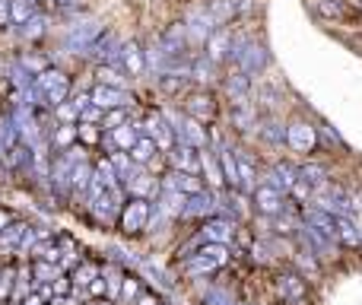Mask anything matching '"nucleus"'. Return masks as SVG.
Wrapping results in <instances>:
<instances>
[{
    "label": "nucleus",
    "instance_id": "obj_1",
    "mask_svg": "<svg viewBox=\"0 0 362 305\" xmlns=\"http://www.w3.org/2000/svg\"><path fill=\"white\" fill-rule=\"evenodd\" d=\"M312 280L299 274L293 264H280L274 267V293L280 305H315L312 302Z\"/></svg>",
    "mask_w": 362,
    "mask_h": 305
},
{
    "label": "nucleus",
    "instance_id": "obj_2",
    "mask_svg": "<svg viewBox=\"0 0 362 305\" xmlns=\"http://www.w3.org/2000/svg\"><path fill=\"white\" fill-rule=\"evenodd\" d=\"M150 213H153V200L146 197H127L121 207L118 217V232L134 242V238H146L150 236Z\"/></svg>",
    "mask_w": 362,
    "mask_h": 305
},
{
    "label": "nucleus",
    "instance_id": "obj_3",
    "mask_svg": "<svg viewBox=\"0 0 362 305\" xmlns=\"http://www.w3.org/2000/svg\"><path fill=\"white\" fill-rule=\"evenodd\" d=\"M35 89L45 96L48 108H54V105H61V102H67L70 96H74V80H70L67 70L48 67V70H42V74L35 76Z\"/></svg>",
    "mask_w": 362,
    "mask_h": 305
},
{
    "label": "nucleus",
    "instance_id": "obj_4",
    "mask_svg": "<svg viewBox=\"0 0 362 305\" xmlns=\"http://www.w3.org/2000/svg\"><path fill=\"white\" fill-rule=\"evenodd\" d=\"M181 112L210 127V125H216V118H219V102H216V96H213V89L194 86L191 93L181 99Z\"/></svg>",
    "mask_w": 362,
    "mask_h": 305
},
{
    "label": "nucleus",
    "instance_id": "obj_5",
    "mask_svg": "<svg viewBox=\"0 0 362 305\" xmlns=\"http://www.w3.org/2000/svg\"><path fill=\"white\" fill-rule=\"evenodd\" d=\"M286 146L299 156H312L321 146L318 125H312L308 118H293L286 121Z\"/></svg>",
    "mask_w": 362,
    "mask_h": 305
},
{
    "label": "nucleus",
    "instance_id": "obj_6",
    "mask_svg": "<svg viewBox=\"0 0 362 305\" xmlns=\"http://www.w3.org/2000/svg\"><path fill=\"white\" fill-rule=\"evenodd\" d=\"M102 32H105V23H99V19H80V23H74L67 29V35H64V51L83 57L89 51V45H93Z\"/></svg>",
    "mask_w": 362,
    "mask_h": 305
},
{
    "label": "nucleus",
    "instance_id": "obj_7",
    "mask_svg": "<svg viewBox=\"0 0 362 305\" xmlns=\"http://www.w3.org/2000/svg\"><path fill=\"white\" fill-rule=\"evenodd\" d=\"M219 213V194L204 188L197 194H187L185 210H181V223H204V219L216 217Z\"/></svg>",
    "mask_w": 362,
    "mask_h": 305
},
{
    "label": "nucleus",
    "instance_id": "obj_8",
    "mask_svg": "<svg viewBox=\"0 0 362 305\" xmlns=\"http://www.w3.org/2000/svg\"><path fill=\"white\" fill-rule=\"evenodd\" d=\"M181 23L187 25V35H191V45H194V48H204L206 38H210L213 32L219 29V23L213 19V13L206 10V4L191 6V10L185 13V19H181Z\"/></svg>",
    "mask_w": 362,
    "mask_h": 305
},
{
    "label": "nucleus",
    "instance_id": "obj_9",
    "mask_svg": "<svg viewBox=\"0 0 362 305\" xmlns=\"http://www.w3.org/2000/svg\"><path fill=\"white\" fill-rule=\"evenodd\" d=\"M235 67H242L248 76H261L264 70L270 67V48H267V42H264V38L248 35V42H245V48H242V54H238Z\"/></svg>",
    "mask_w": 362,
    "mask_h": 305
},
{
    "label": "nucleus",
    "instance_id": "obj_10",
    "mask_svg": "<svg viewBox=\"0 0 362 305\" xmlns=\"http://www.w3.org/2000/svg\"><path fill=\"white\" fill-rule=\"evenodd\" d=\"M238 219L232 217H223V213H216V217L204 219V223H197V232L204 242H219V245H235V236H238Z\"/></svg>",
    "mask_w": 362,
    "mask_h": 305
},
{
    "label": "nucleus",
    "instance_id": "obj_11",
    "mask_svg": "<svg viewBox=\"0 0 362 305\" xmlns=\"http://www.w3.org/2000/svg\"><path fill=\"white\" fill-rule=\"evenodd\" d=\"M251 204H255L257 217H276V213H283L289 207V194H283L280 188L261 181V185L255 188V194H251Z\"/></svg>",
    "mask_w": 362,
    "mask_h": 305
},
{
    "label": "nucleus",
    "instance_id": "obj_12",
    "mask_svg": "<svg viewBox=\"0 0 362 305\" xmlns=\"http://www.w3.org/2000/svg\"><path fill=\"white\" fill-rule=\"evenodd\" d=\"M121 48H124V38H121L118 32L105 29L93 45H89V51H86L83 57H89L93 64H115V67H118V61H121Z\"/></svg>",
    "mask_w": 362,
    "mask_h": 305
},
{
    "label": "nucleus",
    "instance_id": "obj_13",
    "mask_svg": "<svg viewBox=\"0 0 362 305\" xmlns=\"http://www.w3.org/2000/svg\"><path fill=\"white\" fill-rule=\"evenodd\" d=\"M140 125H144V134H150V137L159 144V150H163V153H169L172 146L178 144V140H175V127H172V121H169V115H165V112H156V108H153V112H146V118L140 121Z\"/></svg>",
    "mask_w": 362,
    "mask_h": 305
},
{
    "label": "nucleus",
    "instance_id": "obj_14",
    "mask_svg": "<svg viewBox=\"0 0 362 305\" xmlns=\"http://www.w3.org/2000/svg\"><path fill=\"white\" fill-rule=\"evenodd\" d=\"M159 188H163V175H153L146 166H137V168L131 172V178H124V191H127V197L156 200Z\"/></svg>",
    "mask_w": 362,
    "mask_h": 305
},
{
    "label": "nucleus",
    "instance_id": "obj_15",
    "mask_svg": "<svg viewBox=\"0 0 362 305\" xmlns=\"http://www.w3.org/2000/svg\"><path fill=\"white\" fill-rule=\"evenodd\" d=\"M223 93L229 102H242V99H255V76H248L242 67L229 64V70L223 74Z\"/></svg>",
    "mask_w": 362,
    "mask_h": 305
},
{
    "label": "nucleus",
    "instance_id": "obj_16",
    "mask_svg": "<svg viewBox=\"0 0 362 305\" xmlns=\"http://www.w3.org/2000/svg\"><path fill=\"white\" fill-rule=\"evenodd\" d=\"M89 93H93V105H99L102 112H108V108H134L137 105V96L127 93L124 86H105V83H95Z\"/></svg>",
    "mask_w": 362,
    "mask_h": 305
},
{
    "label": "nucleus",
    "instance_id": "obj_17",
    "mask_svg": "<svg viewBox=\"0 0 362 305\" xmlns=\"http://www.w3.org/2000/svg\"><path fill=\"white\" fill-rule=\"evenodd\" d=\"M305 6L318 19H327V23H353L356 19V10L346 0H305Z\"/></svg>",
    "mask_w": 362,
    "mask_h": 305
},
{
    "label": "nucleus",
    "instance_id": "obj_18",
    "mask_svg": "<svg viewBox=\"0 0 362 305\" xmlns=\"http://www.w3.org/2000/svg\"><path fill=\"white\" fill-rule=\"evenodd\" d=\"M289 264L312 283H321V277H325V261H321L312 248H305V245H299V242H296V251H293V258H289Z\"/></svg>",
    "mask_w": 362,
    "mask_h": 305
},
{
    "label": "nucleus",
    "instance_id": "obj_19",
    "mask_svg": "<svg viewBox=\"0 0 362 305\" xmlns=\"http://www.w3.org/2000/svg\"><path fill=\"white\" fill-rule=\"evenodd\" d=\"M255 137L267 146H283L286 144V121H283V115H261L255 127Z\"/></svg>",
    "mask_w": 362,
    "mask_h": 305
},
{
    "label": "nucleus",
    "instance_id": "obj_20",
    "mask_svg": "<svg viewBox=\"0 0 362 305\" xmlns=\"http://www.w3.org/2000/svg\"><path fill=\"white\" fill-rule=\"evenodd\" d=\"M235 156H238V181H242V191L245 194H255V188L264 181V172L257 166V159L251 156L245 146L235 144Z\"/></svg>",
    "mask_w": 362,
    "mask_h": 305
},
{
    "label": "nucleus",
    "instance_id": "obj_21",
    "mask_svg": "<svg viewBox=\"0 0 362 305\" xmlns=\"http://www.w3.org/2000/svg\"><path fill=\"white\" fill-rule=\"evenodd\" d=\"M264 181L280 188L283 194H289L296 188V181H299V166H293V162H286V159H276L270 168H264Z\"/></svg>",
    "mask_w": 362,
    "mask_h": 305
},
{
    "label": "nucleus",
    "instance_id": "obj_22",
    "mask_svg": "<svg viewBox=\"0 0 362 305\" xmlns=\"http://www.w3.org/2000/svg\"><path fill=\"white\" fill-rule=\"evenodd\" d=\"M232 25H219L204 45V54L210 57L213 64H229V51H232Z\"/></svg>",
    "mask_w": 362,
    "mask_h": 305
},
{
    "label": "nucleus",
    "instance_id": "obj_23",
    "mask_svg": "<svg viewBox=\"0 0 362 305\" xmlns=\"http://www.w3.org/2000/svg\"><path fill=\"white\" fill-rule=\"evenodd\" d=\"M200 175H204V181H206V188L210 191H226V175H223V166H219V156L216 150H200Z\"/></svg>",
    "mask_w": 362,
    "mask_h": 305
},
{
    "label": "nucleus",
    "instance_id": "obj_24",
    "mask_svg": "<svg viewBox=\"0 0 362 305\" xmlns=\"http://www.w3.org/2000/svg\"><path fill=\"white\" fill-rule=\"evenodd\" d=\"M118 67L124 70L127 76H144L146 74V51H144V45L140 42H124V48H121V61H118Z\"/></svg>",
    "mask_w": 362,
    "mask_h": 305
},
{
    "label": "nucleus",
    "instance_id": "obj_25",
    "mask_svg": "<svg viewBox=\"0 0 362 305\" xmlns=\"http://www.w3.org/2000/svg\"><path fill=\"white\" fill-rule=\"evenodd\" d=\"M165 166L200 175V150H194V146H187V144H175L169 153H165Z\"/></svg>",
    "mask_w": 362,
    "mask_h": 305
},
{
    "label": "nucleus",
    "instance_id": "obj_26",
    "mask_svg": "<svg viewBox=\"0 0 362 305\" xmlns=\"http://www.w3.org/2000/svg\"><path fill=\"white\" fill-rule=\"evenodd\" d=\"M191 74H181V70H165V74L156 76V89L163 96H172V99H185L191 93Z\"/></svg>",
    "mask_w": 362,
    "mask_h": 305
},
{
    "label": "nucleus",
    "instance_id": "obj_27",
    "mask_svg": "<svg viewBox=\"0 0 362 305\" xmlns=\"http://www.w3.org/2000/svg\"><path fill=\"white\" fill-rule=\"evenodd\" d=\"M216 76H219V64H213L206 54H194L191 57V83L194 86L210 89L213 83H216ZM219 80H223V76H219Z\"/></svg>",
    "mask_w": 362,
    "mask_h": 305
},
{
    "label": "nucleus",
    "instance_id": "obj_28",
    "mask_svg": "<svg viewBox=\"0 0 362 305\" xmlns=\"http://www.w3.org/2000/svg\"><path fill=\"white\" fill-rule=\"evenodd\" d=\"M102 274V261H93V258H83L80 264H76L74 270H70V280H74V293H80L83 299H86V287L95 280V277Z\"/></svg>",
    "mask_w": 362,
    "mask_h": 305
},
{
    "label": "nucleus",
    "instance_id": "obj_29",
    "mask_svg": "<svg viewBox=\"0 0 362 305\" xmlns=\"http://www.w3.org/2000/svg\"><path fill=\"white\" fill-rule=\"evenodd\" d=\"M25 229H29V223H25V219H13V223L0 232V258H16Z\"/></svg>",
    "mask_w": 362,
    "mask_h": 305
},
{
    "label": "nucleus",
    "instance_id": "obj_30",
    "mask_svg": "<svg viewBox=\"0 0 362 305\" xmlns=\"http://www.w3.org/2000/svg\"><path fill=\"white\" fill-rule=\"evenodd\" d=\"M299 181H305L312 191H318V188H325L327 181H331V172H327V166L325 162H318V159H305L299 166Z\"/></svg>",
    "mask_w": 362,
    "mask_h": 305
},
{
    "label": "nucleus",
    "instance_id": "obj_31",
    "mask_svg": "<svg viewBox=\"0 0 362 305\" xmlns=\"http://www.w3.org/2000/svg\"><path fill=\"white\" fill-rule=\"evenodd\" d=\"M102 255H105L108 261L127 267V270H137L140 267V258H144V255H137V251H131L127 245H118V242H105V245H102Z\"/></svg>",
    "mask_w": 362,
    "mask_h": 305
},
{
    "label": "nucleus",
    "instance_id": "obj_32",
    "mask_svg": "<svg viewBox=\"0 0 362 305\" xmlns=\"http://www.w3.org/2000/svg\"><path fill=\"white\" fill-rule=\"evenodd\" d=\"M16 258H0V305H10L13 289H16Z\"/></svg>",
    "mask_w": 362,
    "mask_h": 305
},
{
    "label": "nucleus",
    "instance_id": "obj_33",
    "mask_svg": "<svg viewBox=\"0 0 362 305\" xmlns=\"http://www.w3.org/2000/svg\"><path fill=\"white\" fill-rule=\"evenodd\" d=\"M48 144H51V150H54V153H64V150H70V146H76V144H80L76 125H57V121H54V131H51Z\"/></svg>",
    "mask_w": 362,
    "mask_h": 305
},
{
    "label": "nucleus",
    "instance_id": "obj_34",
    "mask_svg": "<svg viewBox=\"0 0 362 305\" xmlns=\"http://www.w3.org/2000/svg\"><path fill=\"white\" fill-rule=\"evenodd\" d=\"M48 25H51V19L45 16V13H35V16L25 19L23 25H16V35L23 38V42H38V38L48 35Z\"/></svg>",
    "mask_w": 362,
    "mask_h": 305
},
{
    "label": "nucleus",
    "instance_id": "obj_35",
    "mask_svg": "<svg viewBox=\"0 0 362 305\" xmlns=\"http://www.w3.org/2000/svg\"><path fill=\"white\" fill-rule=\"evenodd\" d=\"M156 156H163V150H159V144L150 137V134H140V140L131 146V159L137 162V166H150Z\"/></svg>",
    "mask_w": 362,
    "mask_h": 305
},
{
    "label": "nucleus",
    "instance_id": "obj_36",
    "mask_svg": "<svg viewBox=\"0 0 362 305\" xmlns=\"http://www.w3.org/2000/svg\"><path fill=\"white\" fill-rule=\"evenodd\" d=\"M146 289V280L140 277V270H127L124 274V283H121V305H134L137 302V296Z\"/></svg>",
    "mask_w": 362,
    "mask_h": 305
},
{
    "label": "nucleus",
    "instance_id": "obj_37",
    "mask_svg": "<svg viewBox=\"0 0 362 305\" xmlns=\"http://www.w3.org/2000/svg\"><path fill=\"white\" fill-rule=\"evenodd\" d=\"M206 10L213 13V19H216L219 25H229L235 16H242L235 0H206Z\"/></svg>",
    "mask_w": 362,
    "mask_h": 305
},
{
    "label": "nucleus",
    "instance_id": "obj_38",
    "mask_svg": "<svg viewBox=\"0 0 362 305\" xmlns=\"http://www.w3.org/2000/svg\"><path fill=\"white\" fill-rule=\"evenodd\" d=\"M95 83H105V86H124L127 89V74L115 64H95Z\"/></svg>",
    "mask_w": 362,
    "mask_h": 305
},
{
    "label": "nucleus",
    "instance_id": "obj_39",
    "mask_svg": "<svg viewBox=\"0 0 362 305\" xmlns=\"http://www.w3.org/2000/svg\"><path fill=\"white\" fill-rule=\"evenodd\" d=\"M32 274H35V287H38V283H54L57 277H64V267L61 264L42 261V258H32Z\"/></svg>",
    "mask_w": 362,
    "mask_h": 305
},
{
    "label": "nucleus",
    "instance_id": "obj_40",
    "mask_svg": "<svg viewBox=\"0 0 362 305\" xmlns=\"http://www.w3.org/2000/svg\"><path fill=\"white\" fill-rule=\"evenodd\" d=\"M95 175L105 181V188H124V185H121L118 168H115V162L108 159V156H99V159H95Z\"/></svg>",
    "mask_w": 362,
    "mask_h": 305
},
{
    "label": "nucleus",
    "instance_id": "obj_41",
    "mask_svg": "<svg viewBox=\"0 0 362 305\" xmlns=\"http://www.w3.org/2000/svg\"><path fill=\"white\" fill-rule=\"evenodd\" d=\"M35 13H38V0H10L13 25H23L25 19H32Z\"/></svg>",
    "mask_w": 362,
    "mask_h": 305
},
{
    "label": "nucleus",
    "instance_id": "obj_42",
    "mask_svg": "<svg viewBox=\"0 0 362 305\" xmlns=\"http://www.w3.org/2000/svg\"><path fill=\"white\" fill-rule=\"evenodd\" d=\"M51 112H54V121H57V125H80V108H76L70 99L61 102V105H54Z\"/></svg>",
    "mask_w": 362,
    "mask_h": 305
},
{
    "label": "nucleus",
    "instance_id": "obj_43",
    "mask_svg": "<svg viewBox=\"0 0 362 305\" xmlns=\"http://www.w3.org/2000/svg\"><path fill=\"white\" fill-rule=\"evenodd\" d=\"M127 121H131V108H108L102 115V131H115V127L127 125Z\"/></svg>",
    "mask_w": 362,
    "mask_h": 305
},
{
    "label": "nucleus",
    "instance_id": "obj_44",
    "mask_svg": "<svg viewBox=\"0 0 362 305\" xmlns=\"http://www.w3.org/2000/svg\"><path fill=\"white\" fill-rule=\"evenodd\" d=\"M76 134H80V144L86 146V150L102 144V127L99 125H86V121H80V125H76Z\"/></svg>",
    "mask_w": 362,
    "mask_h": 305
},
{
    "label": "nucleus",
    "instance_id": "obj_45",
    "mask_svg": "<svg viewBox=\"0 0 362 305\" xmlns=\"http://www.w3.org/2000/svg\"><path fill=\"white\" fill-rule=\"evenodd\" d=\"M318 137H321V146H337V150H346V144H344V137H340L337 131H334L327 121H318Z\"/></svg>",
    "mask_w": 362,
    "mask_h": 305
},
{
    "label": "nucleus",
    "instance_id": "obj_46",
    "mask_svg": "<svg viewBox=\"0 0 362 305\" xmlns=\"http://www.w3.org/2000/svg\"><path fill=\"white\" fill-rule=\"evenodd\" d=\"M0 140H4L6 150H10V146H16V144H23V140H19V131H16V125H13L10 115H6V118H0Z\"/></svg>",
    "mask_w": 362,
    "mask_h": 305
},
{
    "label": "nucleus",
    "instance_id": "obj_47",
    "mask_svg": "<svg viewBox=\"0 0 362 305\" xmlns=\"http://www.w3.org/2000/svg\"><path fill=\"white\" fill-rule=\"evenodd\" d=\"M19 64H23V67L29 70L32 76H38L42 70H48V67H51L48 57H42V54H23V57H19Z\"/></svg>",
    "mask_w": 362,
    "mask_h": 305
},
{
    "label": "nucleus",
    "instance_id": "obj_48",
    "mask_svg": "<svg viewBox=\"0 0 362 305\" xmlns=\"http://www.w3.org/2000/svg\"><path fill=\"white\" fill-rule=\"evenodd\" d=\"M105 296H108V283H105V277L99 274V277H95V280L86 287V299H105Z\"/></svg>",
    "mask_w": 362,
    "mask_h": 305
},
{
    "label": "nucleus",
    "instance_id": "obj_49",
    "mask_svg": "<svg viewBox=\"0 0 362 305\" xmlns=\"http://www.w3.org/2000/svg\"><path fill=\"white\" fill-rule=\"evenodd\" d=\"M163 302H165V296H163V293H159V289L146 287V289H144V293H140V296H137V302H134V305H163Z\"/></svg>",
    "mask_w": 362,
    "mask_h": 305
},
{
    "label": "nucleus",
    "instance_id": "obj_50",
    "mask_svg": "<svg viewBox=\"0 0 362 305\" xmlns=\"http://www.w3.org/2000/svg\"><path fill=\"white\" fill-rule=\"evenodd\" d=\"M102 115H105V112H102L99 105H89V108H83V112H80V121H86V125H99V127H102Z\"/></svg>",
    "mask_w": 362,
    "mask_h": 305
},
{
    "label": "nucleus",
    "instance_id": "obj_51",
    "mask_svg": "<svg viewBox=\"0 0 362 305\" xmlns=\"http://www.w3.org/2000/svg\"><path fill=\"white\" fill-rule=\"evenodd\" d=\"M51 4V10H64V13H76L80 10V4L83 0H48Z\"/></svg>",
    "mask_w": 362,
    "mask_h": 305
},
{
    "label": "nucleus",
    "instance_id": "obj_52",
    "mask_svg": "<svg viewBox=\"0 0 362 305\" xmlns=\"http://www.w3.org/2000/svg\"><path fill=\"white\" fill-rule=\"evenodd\" d=\"M13 25V16H10V0H0V29Z\"/></svg>",
    "mask_w": 362,
    "mask_h": 305
},
{
    "label": "nucleus",
    "instance_id": "obj_53",
    "mask_svg": "<svg viewBox=\"0 0 362 305\" xmlns=\"http://www.w3.org/2000/svg\"><path fill=\"white\" fill-rule=\"evenodd\" d=\"M19 305H48V299H45V296H42V293H38V289H32V293H29V296H25V299H23V302H19Z\"/></svg>",
    "mask_w": 362,
    "mask_h": 305
},
{
    "label": "nucleus",
    "instance_id": "obj_54",
    "mask_svg": "<svg viewBox=\"0 0 362 305\" xmlns=\"http://www.w3.org/2000/svg\"><path fill=\"white\" fill-rule=\"evenodd\" d=\"M13 219H16V213H13V210H4V207H0V232H4L6 226L13 223Z\"/></svg>",
    "mask_w": 362,
    "mask_h": 305
},
{
    "label": "nucleus",
    "instance_id": "obj_55",
    "mask_svg": "<svg viewBox=\"0 0 362 305\" xmlns=\"http://www.w3.org/2000/svg\"><path fill=\"white\" fill-rule=\"evenodd\" d=\"M4 172H10V168H6V146H4V140H0V175Z\"/></svg>",
    "mask_w": 362,
    "mask_h": 305
},
{
    "label": "nucleus",
    "instance_id": "obj_56",
    "mask_svg": "<svg viewBox=\"0 0 362 305\" xmlns=\"http://www.w3.org/2000/svg\"><path fill=\"white\" fill-rule=\"evenodd\" d=\"M86 305H118V302L108 299V296H105V299H86Z\"/></svg>",
    "mask_w": 362,
    "mask_h": 305
},
{
    "label": "nucleus",
    "instance_id": "obj_57",
    "mask_svg": "<svg viewBox=\"0 0 362 305\" xmlns=\"http://www.w3.org/2000/svg\"><path fill=\"white\" fill-rule=\"evenodd\" d=\"M245 305H257V302H245Z\"/></svg>",
    "mask_w": 362,
    "mask_h": 305
},
{
    "label": "nucleus",
    "instance_id": "obj_58",
    "mask_svg": "<svg viewBox=\"0 0 362 305\" xmlns=\"http://www.w3.org/2000/svg\"><path fill=\"white\" fill-rule=\"evenodd\" d=\"M163 305H172V302H163Z\"/></svg>",
    "mask_w": 362,
    "mask_h": 305
}]
</instances>
